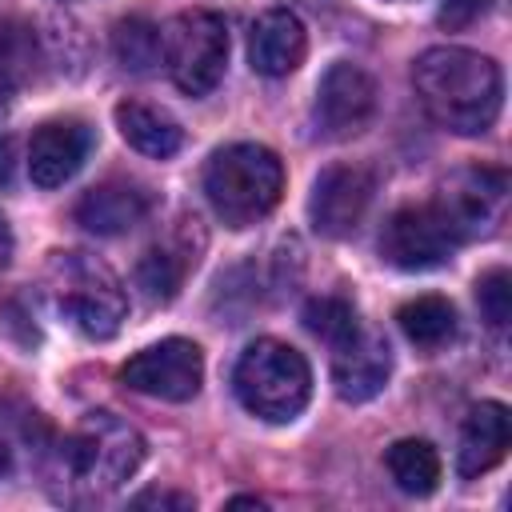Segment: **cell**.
Masks as SVG:
<instances>
[{"label":"cell","instance_id":"cb8c5ba5","mask_svg":"<svg viewBox=\"0 0 512 512\" xmlns=\"http://www.w3.org/2000/svg\"><path fill=\"white\" fill-rule=\"evenodd\" d=\"M476 304L488 328H504L512 320V276L504 268H492L476 280Z\"/></svg>","mask_w":512,"mask_h":512},{"label":"cell","instance_id":"8992f818","mask_svg":"<svg viewBox=\"0 0 512 512\" xmlns=\"http://www.w3.org/2000/svg\"><path fill=\"white\" fill-rule=\"evenodd\" d=\"M164 64L180 92L208 96L228 64V24L220 12H180L164 32Z\"/></svg>","mask_w":512,"mask_h":512},{"label":"cell","instance_id":"9c48e42d","mask_svg":"<svg viewBox=\"0 0 512 512\" xmlns=\"http://www.w3.org/2000/svg\"><path fill=\"white\" fill-rule=\"evenodd\" d=\"M380 252L388 264L404 272H424V268L444 264L456 252V236L436 212V204H408L388 216L380 232Z\"/></svg>","mask_w":512,"mask_h":512},{"label":"cell","instance_id":"ac0fdd59","mask_svg":"<svg viewBox=\"0 0 512 512\" xmlns=\"http://www.w3.org/2000/svg\"><path fill=\"white\" fill-rule=\"evenodd\" d=\"M396 320H400V332L424 352H436L456 336V308L444 296H416L400 304Z\"/></svg>","mask_w":512,"mask_h":512},{"label":"cell","instance_id":"3957f363","mask_svg":"<svg viewBox=\"0 0 512 512\" xmlns=\"http://www.w3.org/2000/svg\"><path fill=\"white\" fill-rule=\"evenodd\" d=\"M48 296L56 312L84 336L108 340L128 316V296L116 272L88 252H52L48 260Z\"/></svg>","mask_w":512,"mask_h":512},{"label":"cell","instance_id":"7a4b0ae2","mask_svg":"<svg viewBox=\"0 0 512 512\" xmlns=\"http://www.w3.org/2000/svg\"><path fill=\"white\" fill-rule=\"evenodd\" d=\"M284 164L264 144H228L204 168V196L228 228H248L276 208Z\"/></svg>","mask_w":512,"mask_h":512},{"label":"cell","instance_id":"277c9868","mask_svg":"<svg viewBox=\"0 0 512 512\" xmlns=\"http://www.w3.org/2000/svg\"><path fill=\"white\" fill-rule=\"evenodd\" d=\"M68 484L84 496L116 492L144 460V436L116 412H88L64 440Z\"/></svg>","mask_w":512,"mask_h":512},{"label":"cell","instance_id":"d6986e66","mask_svg":"<svg viewBox=\"0 0 512 512\" xmlns=\"http://www.w3.org/2000/svg\"><path fill=\"white\" fill-rule=\"evenodd\" d=\"M384 468L392 484L408 496H428L440 484V456L428 440H396L384 452Z\"/></svg>","mask_w":512,"mask_h":512},{"label":"cell","instance_id":"44dd1931","mask_svg":"<svg viewBox=\"0 0 512 512\" xmlns=\"http://www.w3.org/2000/svg\"><path fill=\"white\" fill-rule=\"evenodd\" d=\"M36 72V36L16 20H0V104H12Z\"/></svg>","mask_w":512,"mask_h":512},{"label":"cell","instance_id":"83f0119b","mask_svg":"<svg viewBox=\"0 0 512 512\" xmlns=\"http://www.w3.org/2000/svg\"><path fill=\"white\" fill-rule=\"evenodd\" d=\"M8 256H12V236H8V224L0 220V268L8 264Z\"/></svg>","mask_w":512,"mask_h":512},{"label":"cell","instance_id":"9a60e30c","mask_svg":"<svg viewBox=\"0 0 512 512\" xmlns=\"http://www.w3.org/2000/svg\"><path fill=\"white\" fill-rule=\"evenodd\" d=\"M152 212V192L132 180H104L76 200V224L96 236H120Z\"/></svg>","mask_w":512,"mask_h":512},{"label":"cell","instance_id":"ba28073f","mask_svg":"<svg viewBox=\"0 0 512 512\" xmlns=\"http://www.w3.org/2000/svg\"><path fill=\"white\" fill-rule=\"evenodd\" d=\"M120 380L140 392V396H156V400H172V404H184L200 392V380H204V356L192 340H160L144 352H136L124 368H120Z\"/></svg>","mask_w":512,"mask_h":512},{"label":"cell","instance_id":"484cf974","mask_svg":"<svg viewBox=\"0 0 512 512\" xmlns=\"http://www.w3.org/2000/svg\"><path fill=\"white\" fill-rule=\"evenodd\" d=\"M132 508H176V512H192V496L188 492H168V488H148V492L132 496Z\"/></svg>","mask_w":512,"mask_h":512},{"label":"cell","instance_id":"30bf717a","mask_svg":"<svg viewBox=\"0 0 512 512\" xmlns=\"http://www.w3.org/2000/svg\"><path fill=\"white\" fill-rule=\"evenodd\" d=\"M376 112V84L364 68L348 64V60H336L324 76H320V88H316V128L328 136V140H348L356 132L368 128Z\"/></svg>","mask_w":512,"mask_h":512},{"label":"cell","instance_id":"7c38bea8","mask_svg":"<svg viewBox=\"0 0 512 512\" xmlns=\"http://www.w3.org/2000/svg\"><path fill=\"white\" fill-rule=\"evenodd\" d=\"M388 372H392L388 340L364 324L344 344L332 348V384H336L340 400H348V404L372 400L388 384Z\"/></svg>","mask_w":512,"mask_h":512},{"label":"cell","instance_id":"ffe728a7","mask_svg":"<svg viewBox=\"0 0 512 512\" xmlns=\"http://www.w3.org/2000/svg\"><path fill=\"white\" fill-rule=\"evenodd\" d=\"M188 264H196L192 248H172V244H156L140 256L136 264V288L144 292L148 304H168L188 272Z\"/></svg>","mask_w":512,"mask_h":512},{"label":"cell","instance_id":"6da1fadb","mask_svg":"<svg viewBox=\"0 0 512 512\" xmlns=\"http://www.w3.org/2000/svg\"><path fill=\"white\" fill-rule=\"evenodd\" d=\"M412 84L424 112L456 136H480L500 116V96H504L500 68L496 60L472 48L440 44L420 52V60L412 64Z\"/></svg>","mask_w":512,"mask_h":512},{"label":"cell","instance_id":"7402d4cb","mask_svg":"<svg viewBox=\"0 0 512 512\" xmlns=\"http://www.w3.org/2000/svg\"><path fill=\"white\" fill-rule=\"evenodd\" d=\"M112 52H116L120 68H128V72H152L160 64V56H164V40L148 20L128 16L112 32Z\"/></svg>","mask_w":512,"mask_h":512},{"label":"cell","instance_id":"4fadbf2b","mask_svg":"<svg viewBox=\"0 0 512 512\" xmlns=\"http://www.w3.org/2000/svg\"><path fill=\"white\" fill-rule=\"evenodd\" d=\"M92 152V128L84 120H48L32 132L28 144V176L40 188H60L80 172V164Z\"/></svg>","mask_w":512,"mask_h":512},{"label":"cell","instance_id":"d4e9b609","mask_svg":"<svg viewBox=\"0 0 512 512\" xmlns=\"http://www.w3.org/2000/svg\"><path fill=\"white\" fill-rule=\"evenodd\" d=\"M488 4H492V0H440V24L464 28V24H472Z\"/></svg>","mask_w":512,"mask_h":512},{"label":"cell","instance_id":"5bb4252c","mask_svg":"<svg viewBox=\"0 0 512 512\" xmlns=\"http://www.w3.org/2000/svg\"><path fill=\"white\" fill-rule=\"evenodd\" d=\"M308 52V32L296 12L288 8H268L256 16L248 32V60L260 76H288L300 68Z\"/></svg>","mask_w":512,"mask_h":512},{"label":"cell","instance_id":"5b68a950","mask_svg":"<svg viewBox=\"0 0 512 512\" xmlns=\"http://www.w3.org/2000/svg\"><path fill=\"white\" fill-rule=\"evenodd\" d=\"M232 384H236L240 404L252 416H260L268 424H288L308 404L312 372H308V360L292 344L264 336V340H252L240 352Z\"/></svg>","mask_w":512,"mask_h":512},{"label":"cell","instance_id":"603a6c76","mask_svg":"<svg viewBox=\"0 0 512 512\" xmlns=\"http://www.w3.org/2000/svg\"><path fill=\"white\" fill-rule=\"evenodd\" d=\"M304 328H308L312 336H320L328 348H336V344H344V340L360 328V316H356V308H352L348 300H340V296H316V300L304 304Z\"/></svg>","mask_w":512,"mask_h":512},{"label":"cell","instance_id":"e0dca14e","mask_svg":"<svg viewBox=\"0 0 512 512\" xmlns=\"http://www.w3.org/2000/svg\"><path fill=\"white\" fill-rule=\"evenodd\" d=\"M116 128H120V136H124L136 152H144V156H152V160H164V156H172V152L184 144L180 124H176L168 112H160V108H152V104H140V100L116 104Z\"/></svg>","mask_w":512,"mask_h":512},{"label":"cell","instance_id":"2e32d148","mask_svg":"<svg viewBox=\"0 0 512 512\" xmlns=\"http://www.w3.org/2000/svg\"><path fill=\"white\" fill-rule=\"evenodd\" d=\"M512 440V424H508V408L500 400H484L476 404L464 424H460V448H456V472L464 480H476L480 472L496 468L508 452Z\"/></svg>","mask_w":512,"mask_h":512},{"label":"cell","instance_id":"52a82bcc","mask_svg":"<svg viewBox=\"0 0 512 512\" xmlns=\"http://www.w3.org/2000/svg\"><path fill=\"white\" fill-rule=\"evenodd\" d=\"M432 204L444 216V224L452 228L456 244L488 240L500 232V224L508 216V176L488 164L460 168L440 184V196Z\"/></svg>","mask_w":512,"mask_h":512},{"label":"cell","instance_id":"8fae6325","mask_svg":"<svg viewBox=\"0 0 512 512\" xmlns=\"http://www.w3.org/2000/svg\"><path fill=\"white\" fill-rule=\"evenodd\" d=\"M372 172H364L360 164H332L316 176L312 184V200H308V216H312V228L320 236H352L372 204Z\"/></svg>","mask_w":512,"mask_h":512},{"label":"cell","instance_id":"4316f807","mask_svg":"<svg viewBox=\"0 0 512 512\" xmlns=\"http://www.w3.org/2000/svg\"><path fill=\"white\" fill-rule=\"evenodd\" d=\"M12 172H16V144L12 136H0V188L12 184Z\"/></svg>","mask_w":512,"mask_h":512},{"label":"cell","instance_id":"f1b7e54d","mask_svg":"<svg viewBox=\"0 0 512 512\" xmlns=\"http://www.w3.org/2000/svg\"><path fill=\"white\" fill-rule=\"evenodd\" d=\"M12 472V448H8V440L0 436V480Z\"/></svg>","mask_w":512,"mask_h":512}]
</instances>
